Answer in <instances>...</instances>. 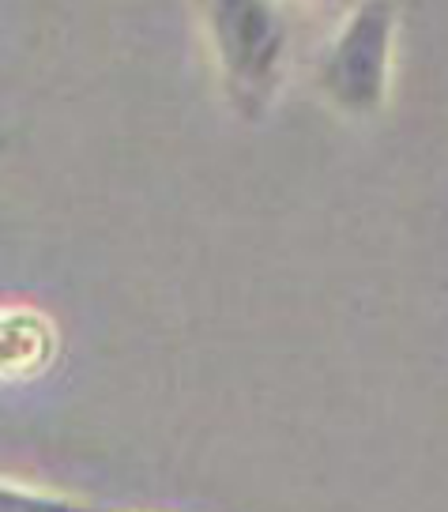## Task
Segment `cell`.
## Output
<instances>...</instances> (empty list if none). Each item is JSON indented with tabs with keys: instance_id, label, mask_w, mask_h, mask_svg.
I'll return each instance as SVG.
<instances>
[{
	"instance_id": "6da1fadb",
	"label": "cell",
	"mask_w": 448,
	"mask_h": 512,
	"mask_svg": "<svg viewBox=\"0 0 448 512\" xmlns=\"http://www.w3.org/2000/svg\"><path fill=\"white\" fill-rule=\"evenodd\" d=\"M215 64L230 106L245 121H260L275 102L290 57L287 16L275 4L226 0L204 12Z\"/></svg>"
},
{
	"instance_id": "7a4b0ae2",
	"label": "cell",
	"mask_w": 448,
	"mask_h": 512,
	"mask_svg": "<svg viewBox=\"0 0 448 512\" xmlns=\"http://www.w3.org/2000/svg\"><path fill=\"white\" fill-rule=\"evenodd\" d=\"M400 12L392 4H362L339 23L320 57V95L347 117H373L388 102L392 46Z\"/></svg>"
},
{
	"instance_id": "3957f363",
	"label": "cell",
	"mask_w": 448,
	"mask_h": 512,
	"mask_svg": "<svg viewBox=\"0 0 448 512\" xmlns=\"http://www.w3.org/2000/svg\"><path fill=\"white\" fill-rule=\"evenodd\" d=\"M0 512H106V509L83 505V501H72V497L42 494V490L0 482Z\"/></svg>"
},
{
	"instance_id": "277c9868",
	"label": "cell",
	"mask_w": 448,
	"mask_h": 512,
	"mask_svg": "<svg viewBox=\"0 0 448 512\" xmlns=\"http://www.w3.org/2000/svg\"><path fill=\"white\" fill-rule=\"evenodd\" d=\"M0 151H4V140H0Z\"/></svg>"
}]
</instances>
